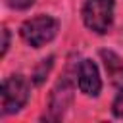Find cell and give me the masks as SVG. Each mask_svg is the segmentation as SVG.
Returning <instances> with one entry per match:
<instances>
[{
	"label": "cell",
	"mask_w": 123,
	"mask_h": 123,
	"mask_svg": "<svg viewBox=\"0 0 123 123\" xmlns=\"http://www.w3.org/2000/svg\"><path fill=\"white\" fill-rule=\"evenodd\" d=\"M111 110H113V115H115V117H121V119H123V86H121L119 94L115 96Z\"/></svg>",
	"instance_id": "cell-8"
},
{
	"label": "cell",
	"mask_w": 123,
	"mask_h": 123,
	"mask_svg": "<svg viewBox=\"0 0 123 123\" xmlns=\"http://www.w3.org/2000/svg\"><path fill=\"white\" fill-rule=\"evenodd\" d=\"M52 63H54V56H50L48 60H42V62H40V65L37 67V71H35V75H33L35 85H40V83L44 81V77L48 75V71H50Z\"/></svg>",
	"instance_id": "cell-7"
},
{
	"label": "cell",
	"mask_w": 123,
	"mask_h": 123,
	"mask_svg": "<svg viewBox=\"0 0 123 123\" xmlns=\"http://www.w3.org/2000/svg\"><path fill=\"white\" fill-rule=\"evenodd\" d=\"M77 81H79V88L81 92H85L86 96H98L100 88H102V81H100V73L98 67L92 60H83L79 63L77 69Z\"/></svg>",
	"instance_id": "cell-5"
},
{
	"label": "cell",
	"mask_w": 123,
	"mask_h": 123,
	"mask_svg": "<svg viewBox=\"0 0 123 123\" xmlns=\"http://www.w3.org/2000/svg\"><path fill=\"white\" fill-rule=\"evenodd\" d=\"M29 100V81L23 75H12L4 79L0 88V111L2 115L19 111Z\"/></svg>",
	"instance_id": "cell-2"
},
{
	"label": "cell",
	"mask_w": 123,
	"mask_h": 123,
	"mask_svg": "<svg viewBox=\"0 0 123 123\" xmlns=\"http://www.w3.org/2000/svg\"><path fill=\"white\" fill-rule=\"evenodd\" d=\"M8 46H10V31L8 27H2V56H6Z\"/></svg>",
	"instance_id": "cell-10"
},
{
	"label": "cell",
	"mask_w": 123,
	"mask_h": 123,
	"mask_svg": "<svg viewBox=\"0 0 123 123\" xmlns=\"http://www.w3.org/2000/svg\"><path fill=\"white\" fill-rule=\"evenodd\" d=\"M73 90H75L73 77L63 75L58 81V85L54 86L52 94H50V104H48L50 115H48V119H60L63 115V111L69 108V104L73 100Z\"/></svg>",
	"instance_id": "cell-4"
},
{
	"label": "cell",
	"mask_w": 123,
	"mask_h": 123,
	"mask_svg": "<svg viewBox=\"0 0 123 123\" xmlns=\"http://www.w3.org/2000/svg\"><path fill=\"white\" fill-rule=\"evenodd\" d=\"M58 29H60L58 19H54L50 15H37V17L27 19L21 25L19 33H21V38L29 46L40 48L58 35Z\"/></svg>",
	"instance_id": "cell-1"
},
{
	"label": "cell",
	"mask_w": 123,
	"mask_h": 123,
	"mask_svg": "<svg viewBox=\"0 0 123 123\" xmlns=\"http://www.w3.org/2000/svg\"><path fill=\"white\" fill-rule=\"evenodd\" d=\"M6 2L13 10H27V8H31L35 4V0H6Z\"/></svg>",
	"instance_id": "cell-9"
},
{
	"label": "cell",
	"mask_w": 123,
	"mask_h": 123,
	"mask_svg": "<svg viewBox=\"0 0 123 123\" xmlns=\"http://www.w3.org/2000/svg\"><path fill=\"white\" fill-rule=\"evenodd\" d=\"M100 58L104 62V67L108 71V77L113 86H123V62L121 58L111 50H100Z\"/></svg>",
	"instance_id": "cell-6"
},
{
	"label": "cell",
	"mask_w": 123,
	"mask_h": 123,
	"mask_svg": "<svg viewBox=\"0 0 123 123\" xmlns=\"http://www.w3.org/2000/svg\"><path fill=\"white\" fill-rule=\"evenodd\" d=\"M83 21L98 35L108 33L113 21V0H86L83 6Z\"/></svg>",
	"instance_id": "cell-3"
}]
</instances>
